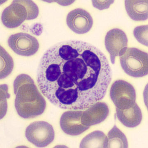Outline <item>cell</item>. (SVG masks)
<instances>
[{"label": "cell", "instance_id": "2e32d148", "mask_svg": "<svg viewBox=\"0 0 148 148\" xmlns=\"http://www.w3.org/2000/svg\"><path fill=\"white\" fill-rule=\"evenodd\" d=\"M134 36L139 42L148 46V25L136 27L133 31Z\"/></svg>", "mask_w": 148, "mask_h": 148}, {"label": "cell", "instance_id": "7a4b0ae2", "mask_svg": "<svg viewBox=\"0 0 148 148\" xmlns=\"http://www.w3.org/2000/svg\"><path fill=\"white\" fill-rule=\"evenodd\" d=\"M13 86L15 108L21 117L34 118L43 113L46 108L45 100L30 76L25 74L19 75Z\"/></svg>", "mask_w": 148, "mask_h": 148}, {"label": "cell", "instance_id": "8992f818", "mask_svg": "<svg viewBox=\"0 0 148 148\" xmlns=\"http://www.w3.org/2000/svg\"><path fill=\"white\" fill-rule=\"evenodd\" d=\"M110 96L116 108L124 110L134 105L136 101L135 88L130 83L123 80L115 81L110 91Z\"/></svg>", "mask_w": 148, "mask_h": 148}, {"label": "cell", "instance_id": "52a82bcc", "mask_svg": "<svg viewBox=\"0 0 148 148\" xmlns=\"http://www.w3.org/2000/svg\"><path fill=\"white\" fill-rule=\"evenodd\" d=\"M8 42L10 47L14 53L23 56L34 55L39 49L38 40L26 33H19L11 35Z\"/></svg>", "mask_w": 148, "mask_h": 148}, {"label": "cell", "instance_id": "e0dca14e", "mask_svg": "<svg viewBox=\"0 0 148 148\" xmlns=\"http://www.w3.org/2000/svg\"><path fill=\"white\" fill-rule=\"evenodd\" d=\"M93 5L94 7L100 10L106 9L114 3V1H93Z\"/></svg>", "mask_w": 148, "mask_h": 148}, {"label": "cell", "instance_id": "9c48e42d", "mask_svg": "<svg viewBox=\"0 0 148 148\" xmlns=\"http://www.w3.org/2000/svg\"><path fill=\"white\" fill-rule=\"evenodd\" d=\"M82 112L83 110H72L63 114L60 123L65 133L72 136H78L90 128L82 124Z\"/></svg>", "mask_w": 148, "mask_h": 148}, {"label": "cell", "instance_id": "6da1fadb", "mask_svg": "<svg viewBox=\"0 0 148 148\" xmlns=\"http://www.w3.org/2000/svg\"><path fill=\"white\" fill-rule=\"evenodd\" d=\"M112 72L107 58L89 43L70 40L44 53L37 80L42 94L62 109L84 110L104 97Z\"/></svg>", "mask_w": 148, "mask_h": 148}, {"label": "cell", "instance_id": "277c9868", "mask_svg": "<svg viewBox=\"0 0 148 148\" xmlns=\"http://www.w3.org/2000/svg\"><path fill=\"white\" fill-rule=\"evenodd\" d=\"M121 67L132 77L140 78L147 75V53L135 48H125L119 54Z\"/></svg>", "mask_w": 148, "mask_h": 148}, {"label": "cell", "instance_id": "7c38bea8", "mask_svg": "<svg viewBox=\"0 0 148 148\" xmlns=\"http://www.w3.org/2000/svg\"><path fill=\"white\" fill-rule=\"evenodd\" d=\"M116 115L119 121L128 128H134L140 125L142 119L140 109L137 103L126 109L116 108Z\"/></svg>", "mask_w": 148, "mask_h": 148}, {"label": "cell", "instance_id": "4fadbf2b", "mask_svg": "<svg viewBox=\"0 0 148 148\" xmlns=\"http://www.w3.org/2000/svg\"><path fill=\"white\" fill-rule=\"evenodd\" d=\"M148 1H125V9L130 18L135 21L148 18Z\"/></svg>", "mask_w": 148, "mask_h": 148}, {"label": "cell", "instance_id": "5b68a950", "mask_svg": "<svg viewBox=\"0 0 148 148\" xmlns=\"http://www.w3.org/2000/svg\"><path fill=\"white\" fill-rule=\"evenodd\" d=\"M25 136L29 142L38 147H45L53 141L55 132L50 124L44 121H36L26 128Z\"/></svg>", "mask_w": 148, "mask_h": 148}, {"label": "cell", "instance_id": "3957f363", "mask_svg": "<svg viewBox=\"0 0 148 148\" xmlns=\"http://www.w3.org/2000/svg\"><path fill=\"white\" fill-rule=\"evenodd\" d=\"M39 14L38 6L31 1H14L2 14V21L9 28H17L25 21L35 19Z\"/></svg>", "mask_w": 148, "mask_h": 148}, {"label": "cell", "instance_id": "30bf717a", "mask_svg": "<svg viewBox=\"0 0 148 148\" xmlns=\"http://www.w3.org/2000/svg\"><path fill=\"white\" fill-rule=\"evenodd\" d=\"M128 38L123 30L114 28L109 31L105 37V46L110 56L113 64L115 63L116 57L119 56L123 50L127 47Z\"/></svg>", "mask_w": 148, "mask_h": 148}, {"label": "cell", "instance_id": "9a60e30c", "mask_svg": "<svg viewBox=\"0 0 148 148\" xmlns=\"http://www.w3.org/2000/svg\"><path fill=\"white\" fill-rule=\"evenodd\" d=\"M107 148H128L127 138L114 125L107 134Z\"/></svg>", "mask_w": 148, "mask_h": 148}, {"label": "cell", "instance_id": "5bb4252c", "mask_svg": "<svg viewBox=\"0 0 148 148\" xmlns=\"http://www.w3.org/2000/svg\"><path fill=\"white\" fill-rule=\"evenodd\" d=\"M80 148H107V136L102 131H94L82 139Z\"/></svg>", "mask_w": 148, "mask_h": 148}, {"label": "cell", "instance_id": "8fae6325", "mask_svg": "<svg viewBox=\"0 0 148 148\" xmlns=\"http://www.w3.org/2000/svg\"><path fill=\"white\" fill-rule=\"evenodd\" d=\"M109 114V109L105 103L98 101L83 111L82 124L90 127L92 125L103 122Z\"/></svg>", "mask_w": 148, "mask_h": 148}, {"label": "cell", "instance_id": "ba28073f", "mask_svg": "<svg viewBox=\"0 0 148 148\" xmlns=\"http://www.w3.org/2000/svg\"><path fill=\"white\" fill-rule=\"evenodd\" d=\"M66 22L67 26L74 33L84 34L88 33L92 28L93 19L87 11L77 8L68 13Z\"/></svg>", "mask_w": 148, "mask_h": 148}]
</instances>
